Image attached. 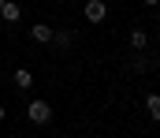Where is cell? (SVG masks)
<instances>
[{
	"mask_svg": "<svg viewBox=\"0 0 160 138\" xmlns=\"http://www.w3.org/2000/svg\"><path fill=\"white\" fill-rule=\"evenodd\" d=\"M26 116H30V123L45 127V123L52 120V105H48V101H26Z\"/></svg>",
	"mask_w": 160,
	"mask_h": 138,
	"instance_id": "obj_1",
	"label": "cell"
},
{
	"mask_svg": "<svg viewBox=\"0 0 160 138\" xmlns=\"http://www.w3.org/2000/svg\"><path fill=\"white\" fill-rule=\"evenodd\" d=\"M82 15H86L89 23H104V19H108V4H104V0H86Z\"/></svg>",
	"mask_w": 160,
	"mask_h": 138,
	"instance_id": "obj_2",
	"label": "cell"
},
{
	"mask_svg": "<svg viewBox=\"0 0 160 138\" xmlns=\"http://www.w3.org/2000/svg\"><path fill=\"white\" fill-rule=\"evenodd\" d=\"M0 19H4V23H19V19H22V4H19V0H4V4H0Z\"/></svg>",
	"mask_w": 160,
	"mask_h": 138,
	"instance_id": "obj_3",
	"label": "cell"
},
{
	"mask_svg": "<svg viewBox=\"0 0 160 138\" xmlns=\"http://www.w3.org/2000/svg\"><path fill=\"white\" fill-rule=\"evenodd\" d=\"M127 41H130V49H134V52H142V49H149V34H145V30H142V26H134V30H130V38H127Z\"/></svg>",
	"mask_w": 160,
	"mask_h": 138,
	"instance_id": "obj_4",
	"label": "cell"
},
{
	"mask_svg": "<svg viewBox=\"0 0 160 138\" xmlns=\"http://www.w3.org/2000/svg\"><path fill=\"white\" fill-rule=\"evenodd\" d=\"M30 38H34L38 45H52V26H45V23L30 26Z\"/></svg>",
	"mask_w": 160,
	"mask_h": 138,
	"instance_id": "obj_5",
	"label": "cell"
},
{
	"mask_svg": "<svg viewBox=\"0 0 160 138\" xmlns=\"http://www.w3.org/2000/svg\"><path fill=\"white\" fill-rule=\"evenodd\" d=\"M11 79H15V86H19V90H30V86H34V71H26V67H19Z\"/></svg>",
	"mask_w": 160,
	"mask_h": 138,
	"instance_id": "obj_6",
	"label": "cell"
},
{
	"mask_svg": "<svg viewBox=\"0 0 160 138\" xmlns=\"http://www.w3.org/2000/svg\"><path fill=\"white\" fill-rule=\"evenodd\" d=\"M145 112H149V120L160 123V93H149V97H145Z\"/></svg>",
	"mask_w": 160,
	"mask_h": 138,
	"instance_id": "obj_7",
	"label": "cell"
},
{
	"mask_svg": "<svg viewBox=\"0 0 160 138\" xmlns=\"http://www.w3.org/2000/svg\"><path fill=\"white\" fill-rule=\"evenodd\" d=\"M71 41H75V34H71V30H60V34H56V30H52V45H60V49H67V45H71Z\"/></svg>",
	"mask_w": 160,
	"mask_h": 138,
	"instance_id": "obj_8",
	"label": "cell"
},
{
	"mask_svg": "<svg viewBox=\"0 0 160 138\" xmlns=\"http://www.w3.org/2000/svg\"><path fill=\"white\" fill-rule=\"evenodd\" d=\"M4 116H8V108H4V101H0V123H4Z\"/></svg>",
	"mask_w": 160,
	"mask_h": 138,
	"instance_id": "obj_9",
	"label": "cell"
},
{
	"mask_svg": "<svg viewBox=\"0 0 160 138\" xmlns=\"http://www.w3.org/2000/svg\"><path fill=\"white\" fill-rule=\"evenodd\" d=\"M142 4H145V8H157V4H160V0H142Z\"/></svg>",
	"mask_w": 160,
	"mask_h": 138,
	"instance_id": "obj_10",
	"label": "cell"
},
{
	"mask_svg": "<svg viewBox=\"0 0 160 138\" xmlns=\"http://www.w3.org/2000/svg\"><path fill=\"white\" fill-rule=\"evenodd\" d=\"M0 4H4V0H0Z\"/></svg>",
	"mask_w": 160,
	"mask_h": 138,
	"instance_id": "obj_11",
	"label": "cell"
}]
</instances>
